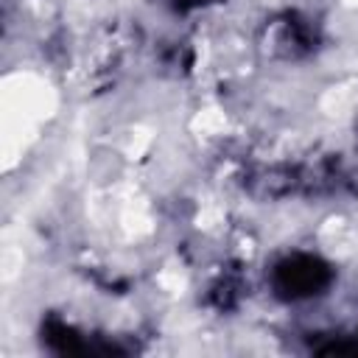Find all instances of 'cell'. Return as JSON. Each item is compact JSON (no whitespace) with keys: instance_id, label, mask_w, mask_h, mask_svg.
<instances>
[{"instance_id":"1","label":"cell","mask_w":358,"mask_h":358,"mask_svg":"<svg viewBox=\"0 0 358 358\" xmlns=\"http://www.w3.org/2000/svg\"><path fill=\"white\" fill-rule=\"evenodd\" d=\"M274 291L282 299H305L319 294L330 282V268L310 255H294L274 266Z\"/></svg>"}]
</instances>
